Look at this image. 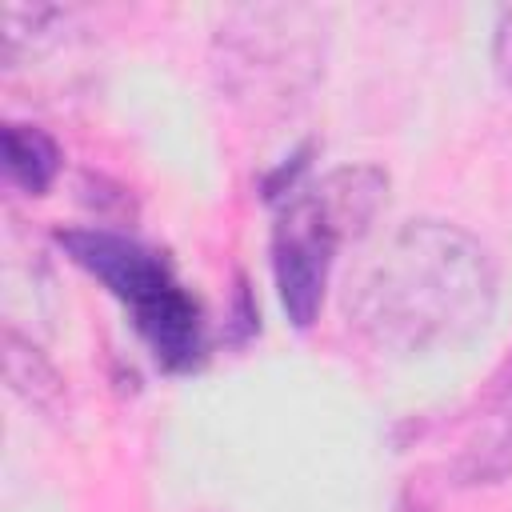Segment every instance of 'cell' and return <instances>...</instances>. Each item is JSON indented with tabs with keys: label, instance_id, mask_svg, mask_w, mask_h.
<instances>
[{
	"label": "cell",
	"instance_id": "cell-3",
	"mask_svg": "<svg viewBox=\"0 0 512 512\" xmlns=\"http://www.w3.org/2000/svg\"><path fill=\"white\" fill-rule=\"evenodd\" d=\"M60 244L132 312L136 332L168 368H188L200 356V308L172 276L168 260L132 236L104 228L60 232Z\"/></svg>",
	"mask_w": 512,
	"mask_h": 512
},
{
	"label": "cell",
	"instance_id": "cell-1",
	"mask_svg": "<svg viewBox=\"0 0 512 512\" xmlns=\"http://www.w3.org/2000/svg\"><path fill=\"white\" fill-rule=\"evenodd\" d=\"M496 308L488 248L448 220H404L348 276V324L392 356L476 336Z\"/></svg>",
	"mask_w": 512,
	"mask_h": 512
},
{
	"label": "cell",
	"instance_id": "cell-2",
	"mask_svg": "<svg viewBox=\"0 0 512 512\" xmlns=\"http://www.w3.org/2000/svg\"><path fill=\"white\" fill-rule=\"evenodd\" d=\"M384 184L388 180L376 168H340L312 192H296L284 204L272 232V272L280 304L300 328L320 312L336 248L372 224Z\"/></svg>",
	"mask_w": 512,
	"mask_h": 512
},
{
	"label": "cell",
	"instance_id": "cell-4",
	"mask_svg": "<svg viewBox=\"0 0 512 512\" xmlns=\"http://www.w3.org/2000/svg\"><path fill=\"white\" fill-rule=\"evenodd\" d=\"M252 28L240 36H228V68H252L256 84L276 80V84H296L300 76L308 80L316 72V44L288 36V32H268L264 28V12H248Z\"/></svg>",
	"mask_w": 512,
	"mask_h": 512
},
{
	"label": "cell",
	"instance_id": "cell-7",
	"mask_svg": "<svg viewBox=\"0 0 512 512\" xmlns=\"http://www.w3.org/2000/svg\"><path fill=\"white\" fill-rule=\"evenodd\" d=\"M496 64H500V76L512 84V8H500V24H496Z\"/></svg>",
	"mask_w": 512,
	"mask_h": 512
},
{
	"label": "cell",
	"instance_id": "cell-5",
	"mask_svg": "<svg viewBox=\"0 0 512 512\" xmlns=\"http://www.w3.org/2000/svg\"><path fill=\"white\" fill-rule=\"evenodd\" d=\"M4 168L12 184L40 196L60 172V148L56 140L36 124H8L4 128Z\"/></svg>",
	"mask_w": 512,
	"mask_h": 512
},
{
	"label": "cell",
	"instance_id": "cell-6",
	"mask_svg": "<svg viewBox=\"0 0 512 512\" xmlns=\"http://www.w3.org/2000/svg\"><path fill=\"white\" fill-rule=\"evenodd\" d=\"M460 472L468 480H496L512 472V384H504L492 416L480 424V436L464 448Z\"/></svg>",
	"mask_w": 512,
	"mask_h": 512
}]
</instances>
